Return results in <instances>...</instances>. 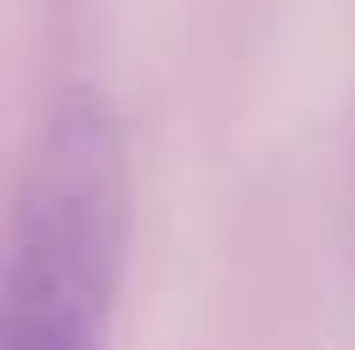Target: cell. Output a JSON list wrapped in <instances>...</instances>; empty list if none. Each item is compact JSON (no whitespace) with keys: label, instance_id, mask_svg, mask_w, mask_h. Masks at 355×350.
<instances>
[{"label":"cell","instance_id":"cell-1","mask_svg":"<svg viewBox=\"0 0 355 350\" xmlns=\"http://www.w3.org/2000/svg\"><path fill=\"white\" fill-rule=\"evenodd\" d=\"M128 140L111 94L70 82L41 111L0 222V344L111 339L128 262Z\"/></svg>","mask_w":355,"mask_h":350}]
</instances>
